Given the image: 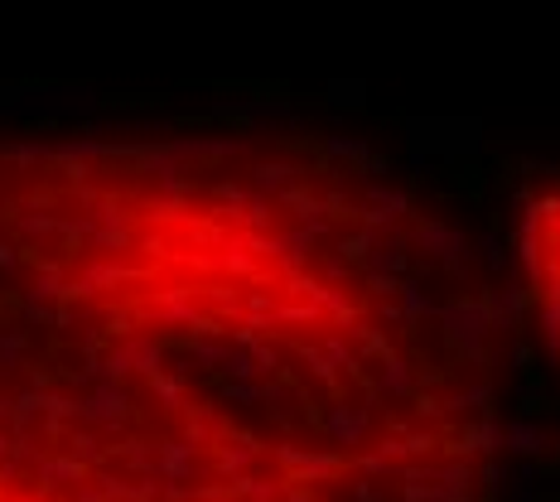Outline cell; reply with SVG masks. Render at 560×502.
<instances>
[{
	"label": "cell",
	"mask_w": 560,
	"mask_h": 502,
	"mask_svg": "<svg viewBox=\"0 0 560 502\" xmlns=\"http://www.w3.org/2000/svg\"><path fill=\"white\" fill-rule=\"evenodd\" d=\"M517 266L522 295L546 353L560 367V174L536 179L517 208Z\"/></svg>",
	"instance_id": "obj_2"
},
{
	"label": "cell",
	"mask_w": 560,
	"mask_h": 502,
	"mask_svg": "<svg viewBox=\"0 0 560 502\" xmlns=\"http://www.w3.org/2000/svg\"><path fill=\"white\" fill-rule=\"evenodd\" d=\"M0 502H503L474 232L300 126L0 131Z\"/></svg>",
	"instance_id": "obj_1"
}]
</instances>
